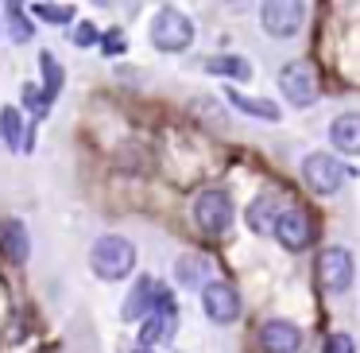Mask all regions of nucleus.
I'll return each instance as SVG.
<instances>
[{
    "instance_id": "nucleus-1",
    "label": "nucleus",
    "mask_w": 360,
    "mask_h": 353,
    "mask_svg": "<svg viewBox=\"0 0 360 353\" xmlns=\"http://www.w3.org/2000/svg\"><path fill=\"white\" fill-rule=\"evenodd\" d=\"M89 268H94L97 280H109V283L124 280L136 268V244L128 237H117V233L97 237L94 249H89Z\"/></svg>"
},
{
    "instance_id": "nucleus-2",
    "label": "nucleus",
    "mask_w": 360,
    "mask_h": 353,
    "mask_svg": "<svg viewBox=\"0 0 360 353\" xmlns=\"http://www.w3.org/2000/svg\"><path fill=\"white\" fill-rule=\"evenodd\" d=\"M194 43V20L182 8H159V16L151 20V47L163 55H182Z\"/></svg>"
},
{
    "instance_id": "nucleus-3",
    "label": "nucleus",
    "mask_w": 360,
    "mask_h": 353,
    "mask_svg": "<svg viewBox=\"0 0 360 353\" xmlns=\"http://www.w3.org/2000/svg\"><path fill=\"white\" fill-rule=\"evenodd\" d=\"M194 225L202 229L205 237H225L229 225H233V198L221 187H205L202 194L194 198Z\"/></svg>"
},
{
    "instance_id": "nucleus-4",
    "label": "nucleus",
    "mask_w": 360,
    "mask_h": 353,
    "mask_svg": "<svg viewBox=\"0 0 360 353\" xmlns=\"http://www.w3.org/2000/svg\"><path fill=\"white\" fill-rule=\"evenodd\" d=\"M279 89L283 97H287L295 109H306V105L318 101L321 94V82H318V70H314V63H306V58H295V63H287L279 70Z\"/></svg>"
},
{
    "instance_id": "nucleus-5",
    "label": "nucleus",
    "mask_w": 360,
    "mask_h": 353,
    "mask_svg": "<svg viewBox=\"0 0 360 353\" xmlns=\"http://www.w3.org/2000/svg\"><path fill=\"white\" fill-rule=\"evenodd\" d=\"M345 175H349V167L341 159H333L329 151H310L302 159V179L314 194H333V190H341Z\"/></svg>"
},
{
    "instance_id": "nucleus-6",
    "label": "nucleus",
    "mask_w": 360,
    "mask_h": 353,
    "mask_svg": "<svg viewBox=\"0 0 360 353\" xmlns=\"http://www.w3.org/2000/svg\"><path fill=\"white\" fill-rule=\"evenodd\" d=\"M306 24V4H295V0H267L259 8V27L275 39H290L298 35Z\"/></svg>"
},
{
    "instance_id": "nucleus-7",
    "label": "nucleus",
    "mask_w": 360,
    "mask_h": 353,
    "mask_svg": "<svg viewBox=\"0 0 360 353\" xmlns=\"http://www.w3.org/2000/svg\"><path fill=\"white\" fill-rule=\"evenodd\" d=\"M352 272H356L352 252L341 249V244H329V249L318 256V280H321V287H326L329 295H345V291L352 287Z\"/></svg>"
},
{
    "instance_id": "nucleus-8",
    "label": "nucleus",
    "mask_w": 360,
    "mask_h": 353,
    "mask_svg": "<svg viewBox=\"0 0 360 353\" xmlns=\"http://www.w3.org/2000/svg\"><path fill=\"white\" fill-rule=\"evenodd\" d=\"M275 241L283 244L287 252H302V249H310V241H314V221H310V213L306 210H298V206H283V213H279V221H275Z\"/></svg>"
},
{
    "instance_id": "nucleus-9",
    "label": "nucleus",
    "mask_w": 360,
    "mask_h": 353,
    "mask_svg": "<svg viewBox=\"0 0 360 353\" xmlns=\"http://www.w3.org/2000/svg\"><path fill=\"white\" fill-rule=\"evenodd\" d=\"M202 311H205V318H213L217 326L236 322V314H240V295H236V287H229L225 280H210L202 287Z\"/></svg>"
},
{
    "instance_id": "nucleus-10",
    "label": "nucleus",
    "mask_w": 360,
    "mask_h": 353,
    "mask_svg": "<svg viewBox=\"0 0 360 353\" xmlns=\"http://www.w3.org/2000/svg\"><path fill=\"white\" fill-rule=\"evenodd\" d=\"M259 345L267 353H298L302 349V330L287 318H271L259 326Z\"/></svg>"
},
{
    "instance_id": "nucleus-11",
    "label": "nucleus",
    "mask_w": 360,
    "mask_h": 353,
    "mask_svg": "<svg viewBox=\"0 0 360 353\" xmlns=\"http://www.w3.org/2000/svg\"><path fill=\"white\" fill-rule=\"evenodd\" d=\"M155 291H159V283L151 280V275H140V280L132 283V291H128V299H124V318L128 322L148 318V314L155 311Z\"/></svg>"
},
{
    "instance_id": "nucleus-12",
    "label": "nucleus",
    "mask_w": 360,
    "mask_h": 353,
    "mask_svg": "<svg viewBox=\"0 0 360 353\" xmlns=\"http://www.w3.org/2000/svg\"><path fill=\"white\" fill-rule=\"evenodd\" d=\"M329 144L345 156H360V113H341L329 125Z\"/></svg>"
},
{
    "instance_id": "nucleus-13",
    "label": "nucleus",
    "mask_w": 360,
    "mask_h": 353,
    "mask_svg": "<svg viewBox=\"0 0 360 353\" xmlns=\"http://www.w3.org/2000/svg\"><path fill=\"white\" fill-rule=\"evenodd\" d=\"M225 97H229V105H233V109L248 113V117H256V120H267V125H275V120L283 117V109L275 101H267V97H248V94H240L236 86H229Z\"/></svg>"
},
{
    "instance_id": "nucleus-14",
    "label": "nucleus",
    "mask_w": 360,
    "mask_h": 353,
    "mask_svg": "<svg viewBox=\"0 0 360 353\" xmlns=\"http://www.w3.org/2000/svg\"><path fill=\"white\" fill-rule=\"evenodd\" d=\"M0 249H4V256H8L12 264H24V260L32 256V241H27V229L20 225L16 218H8L4 225H0Z\"/></svg>"
},
{
    "instance_id": "nucleus-15",
    "label": "nucleus",
    "mask_w": 360,
    "mask_h": 353,
    "mask_svg": "<svg viewBox=\"0 0 360 353\" xmlns=\"http://www.w3.org/2000/svg\"><path fill=\"white\" fill-rule=\"evenodd\" d=\"M279 213H283L279 198H271V194H259L256 202L248 206V229H252V233H259V237L275 233V221H279Z\"/></svg>"
},
{
    "instance_id": "nucleus-16",
    "label": "nucleus",
    "mask_w": 360,
    "mask_h": 353,
    "mask_svg": "<svg viewBox=\"0 0 360 353\" xmlns=\"http://www.w3.org/2000/svg\"><path fill=\"white\" fill-rule=\"evenodd\" d=\"M174 326H179V311H151L140 326V345L151 349L155 342H167L174 334Z\"/></svg>"
},
{
    "instance_id": "nucleus-17",
    "label": "nucleus",
    "mask_w": 360,
    "mask_h": 353,
    "mask_svg": "<svg viewBox=\"0 0 360 353\" xmlns=\"http://www.w3.org/2000/svg\"><path fill=\"white\" fill-rule=\"evenodd\" d=\"M205 70L217 74V78H236V82L252 78V63L244 55H213V58H205Z\"/></svg>"
},
{
    "instance_id": "nucleus-18",
    "label": "nucleus",
    "mask_w": 360,
    "mask_h": 353,
    "mask_svg": "<svg viewBox=\"0 0 360 353\" xmlns=\"http://www.w3.org/2000/svg\"><path fill=\"white\" fill-rule=\"evenodd\" d=\"M39 70H43V97H47V105H55V97L63 94V63H58L51 51H43Z\"/></svg>"
},
{
    "instance_id": "nucleus-19",
    "label": "nucleus",
    "mask_w": 360,
    "mask_h": 353,
    "mask_svg": "<svg viewBox=\"0 0 360 353\" xmlns=\"http://www.w3.org/2000/svg\"><path fill=\"white\" fill-rule=\"evenodd\" d=\"M0 136H4L8 151H20V140H24V117H20V109H12V105L0 109Z\"/></svg>"
},
{
    "instance_id": "nucleus-20",
    "label": "nucleus",
    "mask_w": 360,
    "mask_h": 353,
    "mask_svg": "<svg viewBox=\"0 0 360 353\" xmlns=\"http://www.w3.org/2000/svg\"><path fill=\"white\" fill-rule=\"evenodd\" d=\"M205 275H210V260H198V256H186L179 264V283H190V287H205Z\"/></svg>"
},
{
    "instance_id": "nucleus-21",
    "label": "nucleus",
    "mask_w": 360,
    "mask_h": 353,
    "mask_svg": "<svg viewBox=\"0 0 360 353\" xmlns=\"http://www.w3.org/2000/svg\"><path fill=\"white\" fill-rule=\"evenodd\" d=\"M32 12L43 20V24H55V27H63V24H70V16H74V4H32Z\"/></svg>"
},
{
    "instance_id": "nucleus-22",
    "label": "nucleus",
    "mask_w": 360,
    "mask_h": 353,
    "mask_svg": "<svg viewBox=\"0 0 360 353\" xmlns=\"http://www.w3.org/2000/svg\"><path fill=\"white\" fill-rule=\"evenodd\" d=\"M32 32H35V27H32V20L24 16V8H20V4H8V35H12V39L27 43V39H32Z\"/></svg>"
},
{
    "instance_id": "nucleus-23",
    "label": "nucleus",
    "mask_w": 360,
    "mask_h": 353,
    "mask_svg": "<svg viewBox=\"0 0 360 353\" xmlns=\"http://www.w3.org/2000/svg\"><path fill=\"white\" fill-rule=\"evenodd\" d=\"M321 353H356V342L349 334H329L321 342Z\"/></svg>"
},
{
    "instance_id": "nucleus-24",
    "label": "nucleus",
    "mask_w": 360,
    "mask_h": 353,
    "mask_svg": "<svg viewBox=\"0 0 360 353\" xmlns=\"http://www.w3.org/2000/svg\"><path fill=\"white\" fill-rule=\"evenodd\" d=\"M124 47H128V39H124V32H120V27H117V32H105L101 35V51H105V55H124Z\"/></svg>"
},
{
    "instance_id": "nucleus-25",
    "label": "nucleus",
    "mask_w": 360,
    "mask_h": 353,
    "mask_svg": "<svg viewBox=\"0 0 360 353\" xmlns=\"http://www.w3.org/2000/svg\"><path fill=\"white\" fill-rule=\"evenodd\" d=\"M24 101H27V109L35 113V117H47V97H43V89H35V86H24Z\"/></svg>"
},
{
    "instance_id": "nucleus-26",
    "label": "nucleus",
    "mask_w": 360,
    "mask_h": 353,
    "mask_svg": "<svg viewBox=\"0 0 360 353\" xmlns=\"http://www.w3.org/2000/svg\"><path fill=\"white\" fill-rule=\"evenodd\" d=\"M97 39H101V35H97V27L89 24V20H82V24L74 27V43H78V47H94Z\"/></svg>"
},
{
    "instance_id": "nucleus-27",
    "label": "nucleus",
    "mask_w": 360,
    "mask_h": 353,
    "mask_svg": "<svg viewBox=\"0 0 360 353\" xmlns=\"http://www.w3.org/2000/svg\"><path fill=\"white\" fill-rule=\"evenodd\" d=\"M132 353H151V349H143V345H136V349Z\"/></svg>"
}]
</instances>
